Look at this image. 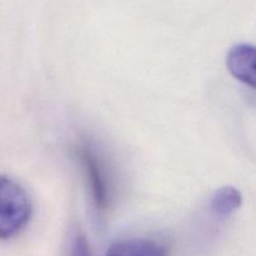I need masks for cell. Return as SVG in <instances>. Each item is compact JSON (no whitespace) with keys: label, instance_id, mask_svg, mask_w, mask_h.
Returning a JSON list of instances; mask_svg holds the SVG:
<instances>
[{"label":"cell","instance_id":"277c9868","mask_svg":"<svg viewBox=\"0 0 256 256\" xmlns=\"http://www.w3.org/2000/svg\"><path fill=\"white\" fill-rule=\"evenodd\" d=\"M106 256H168V246L152 239H128L114 242Z\"/></svg>","mask_w":256,"mask_h":256},{"label":"cell","instance_id":"7a4b0ae2","mask_svg":"<svg viewBox=\"0 0 256 256\" xmlns=\"http://www.w3.org/2000/svg\"><path fill=\"white\" fill-rule=\"evenodd\" d=\"M75 152L84 168L95 208L99 212H106L112 202V192L106 162L92 145L85 142L76 145Z\"/></svg>","mask_w":256,"mask_h":256},{"label":"cell","instance_id":"3957f363","mask_svg":"<svg viewBox=\"0 0 256 256\" xmlns=\"http://www.w3.org/2000/svg\"><path fill=\"white\" fill-rule=\"evenodd\" d=\"M226 65L238 80L256 89V46L240 44L232 48L228 54Z\"/></svg>","mask_w":256,"mask_h":256},{"label":"cell","instance_id":"8992f818","mask_svg":"<svg viewBox=\"0 0 256 256\" xmlns=\"http://www.w3.org/2000/svg\"><path fill=\"white\" fill-rule=\"evenodd\" d=\"M70 256H92L86 239L82 235H78L72 242Z\"/></svg>","mask_w":256,"mask_h":256},{"label":"cell","instance_id":"5b68a950","mask_svg":"<svg viewBox=\"0 0 256 256\" xmlns=\"http://www.w3.org/2000/svg\"><path fill=\"white\" fill-rule=\"evenodd\" d=\"M242 204V196L236 188H220L212 195L210 209L218 218H228L234 214Z\"/></svg>","mask_w":256,"mask_h":256},{"label":"cell","instance_id":"6da1fadb","mask_svg":"<svg viewBox=\"0 0 256 256\" xmlns=\"http://www.w3.org/2000/svg\"><path fill=\"white\" fill-rule=\"evenodd\" d=\"M32 205L26 190L16 182L0 175V240L19 235L29 224Z\"/></svg>","mask_w":256,"mask_h":256}]
</instances>
